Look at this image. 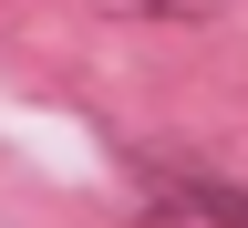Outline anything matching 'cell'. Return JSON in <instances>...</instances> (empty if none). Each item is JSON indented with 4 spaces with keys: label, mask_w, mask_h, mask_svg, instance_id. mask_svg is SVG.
<instances>
[{
    "label": "cell",
    "mask_w": 248,
    "mask_h": 228,
    "mask_svg": "<svg viewBox=\"0 0 248 228\" xmlns=\"http://www.w3.org/2000/svg\"><path fill=\"white\" fill-rule=\"evenodd\" d=\"M155 197H166L176 218H197V228H248V187L207 176V166H176V176H155Z\"/></svg>",
    "instance_id": "6da1fadb"
}]
</instances>
